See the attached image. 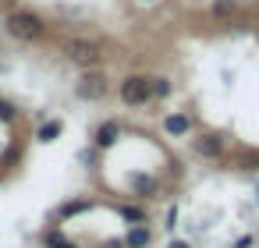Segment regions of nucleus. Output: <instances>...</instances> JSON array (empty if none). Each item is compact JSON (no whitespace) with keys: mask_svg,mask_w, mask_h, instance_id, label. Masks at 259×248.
Wrapping results in <instances>:
<instances>
[{"mask_svg":"<svg viewBox=\"0 0 259 248\" xmlns=\"http://www.w3.org/2000/svg\"><path fill=\"white\" fill-rule=\"evenodd\" d=\"M170 248H188V244H181V241H174V244H170Z\"/></svg>","mask_w":259,"mask_h":248,"instance_id":"nucleus-18","label":"nucleus"},{"mask_svg":"<svg viewBox=\"0 0 259 248\" xmlns=\"http://www.w3.org/2000/svg\"><path fill=\"white\" fill-rule=\"evenodd\" d=\"M78 96H82V100H100V96H107V78H103L100 71H85V75L78 78Z\"/></svg>","mask_w":259,"mask_h":248,"instance_id":"nucleus-4","label":"nucleus"},{"mask_svg":"<svg viewBox=\"0 0 259 248\" xmlns=\"http://www.w3.org/2000/svg\"><path fill=\"white\" fill-rule=\"evenodd\" d=\"M64 54H68L75 64H82V68H96V64L103 61V50H100L96 43H89V39H68V43H64Z\"/></svg>","mask_w":259,"mask_h":248,"instance_id":"nucleus-2","label":"nucleus"},{"mask_svg":"<svg viewBox=\"0 0 259 248\" xmlns=\"http://www.w3.org/2000/svg\"><path fill=\"white\" fill-rule=\"evenodd\" d=\"M82 209H89V202H71V206L61 209V216H75V213H82Z\"/></svg>","mask_w":259,"mask_h":248,"instance_id":"nucleus-16","label":"nucleus"},{"mask_svg":"<svg viewBox=\"0 0 259 248\" xmlns=\"http://www.w3.org/2000/svg\"><path fill=\"white\" fill-rule=\"evenodd\" d=\"M124 244H128V248H146V244H149V230H146V227H132L128 237H124Z\"/></svg>","mask_w":259,"mask_h":248,"instance_id":"nucleus-9","label":"nucleus"},{"mask_svg":"<svg viewBox=\"0 0 259 248\" xmlns=\"http://www.w3.org/2000/svg\"><path fill=\"white\" fill-rule=\"evenodd\" d=\"M149 96H153L149 78L132 75V78H124V82H121V103H128V107H146V103H149Z\"/></svg>","mask_w":259,"mask_h":248,"instance_id":"nucleus-3","label":"nucleus"},{"mask_svg":"<svg viewBox=\"0 0 259 248\" xmlns=\"http://www.w3.org/2000/svg\"><path fill=\"white\" fill-rule=\"evenodd\" d=\"M163 128H167V135H188V128H192V121H188L185 114H170V117L163 121Z\"/></svg>","mask_w":259,"mask_h":248,"instance_id":"nucleus-6","label":"nucleus"},{"mask_svg":"<svg viewBox=\"0 0 259 248\" xmlns=\"http://www.w3.org/2000/svg\"><path fill=\"white\" fill-rule=\"evenodd\" d=\"M4 25H8V32H11L15 39H22V43H32V39L43 36V18L32 15V11H11Z\"/></svg>","mask_w":259,"mask_h":248,"instance_id":"nucleus-1","label":"nucleus"},{"mask_svg":"<svg viewBox=\"0 0 259 248\" xmlns=\"http://www.w3.org/2000/svg\"><path fill=\"white\" fill-rule=\"evenodd\" d=\"M132 188H135V195H156V177L135 174V177H132Z\"/></svg>","mask_w":259,"mask_h":248,"instance_id":"nucleus-7","label":"nucleus"},{"mask_svg":"<svg viewBox=\"0 0 259 248\" xmlns=\"http://www.w3.org/2000/svg\"><path fill=\"white\" fill-rule=\"evenodd\" d=\"M18 117V110H15V103H8V100H0V121H4V124H11Z\"/></svg>","mask_w":259,"mask_h":248,"instance_id":"nucleus-13","label":"nucleus"},{"mask_svg":"<svg viewBox=\"0 0 259 248\" xmlns=\"http://www.w3.org/2000/svg\"><path fill=\"white\" fill-rule=\"evenodd\" d=\"M195 149H199V156H220V149H224V145H220V138H217V135H206V138H199V142H195Z\"/></svg>","mask_w":259,"mask_h":248,"instance_id":"nucleus-8","label":"nucleus"},{"mask_svg":"<svg viewBox=\"0 0 259 248\" xmlns=\"http://www.w3.org/2000/svg\"><path fill=\"white\" fill-rule=\"evenodd\" d=\"M234 11V0H217V15H231Z\"/></svg>","mask_w":259,"mask_h":248,"instance_id":"nucleus-17","label":"nucleus"},{"mask_svg":"<svg viewBox=\"0 0 259 248\" xmlns=\"http://www.w3.org/2000/svg\"><path fill=\"white\" fill-rule=\"evenodd\" d=\"M238 163H241L245 170H259V153H245V156H241Z\"/></svg>","mask_w":259,"mask_h":248,"instance_id":"nucleus-15","label":"nucleus"},{"mask_svg":"<svg viewBox=\"0 0 259 248\" xmlns=\"http://www.w3.org/2000/svg\"><path fill=\"white\" fill-rule=\"evenodd\" d=\"M117 138H121V124L117 121H103L96 128V149H110Z\"/></svg>","mask_w":259,"mask_h":248,"instance_id":"nucleus-5","label":"nucleus"},{"mask_svg":"<svg viewBox=\"0 0 259 248\" xmlns=\"http://www.w3.org/2000/svg\"><path fill=\"white\" fill-rule=\"evenodd\" d=\"M153 96H170V78H149Z\"/></svg>","mask_w":259,"mask_h":248,"instance_id":"nucleus-12","label":"nucleus"},{"mask_svg":"<svg viewBox=\"0 0 259 248\" xmlns=\"http://www.w3.org/2000/svg\"><path fill=\"white\" fill-rule=\"evenodd\" d=\"M57 135H61V121H47V124L39 128V135H36V138H39V142H54Z\"/></svg>","mask_w":259,"mask_h":248,"instance_id":"nucleus-11","label":"nucleus"},{"mask_svg":"<svg viewBox=\"0 0 259 248\" xmlns=\"http://www.w3.org/2000/svg\"><path fill=\"white\" fill-rule=\"evenodd\" d=\"M117 213H121V216H124V220H132V223H135V227H139V223H142V209H135V206H121V209H117Z\"/></svg>","mask_w":259,"mask_h":248,"instance_id":"nucleus-14","label":"nucleus"},{"mask_svg":"<svg viewBox=\"0 0 259 248\" xmlns=\"http://www.w3.org/2000/svg\"><path fill=\"white\" fill-rule=\"evenodd\" d=\"M43 241H47V248H78V244H75L71 237H64L61 230H47V237H43Z\"/></svg>","mask_w":259,"mask_h":248,"instance_id":"nucleus-10","label":"nucleus"}]
</instances>
